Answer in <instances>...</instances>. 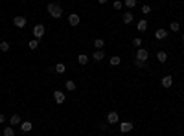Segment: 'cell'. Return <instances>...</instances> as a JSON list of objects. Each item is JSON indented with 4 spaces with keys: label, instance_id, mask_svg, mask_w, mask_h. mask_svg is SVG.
Returning <instances> with one entry per match:
<instances>
[{
    "label": "cell",
    "instance_id": "cell-1",
    "mask_svg": "<svg viewBox=\"0 0 184 136\" xmlns=\"http://www.w3.org/2000/svg\"><path fill=\"white\" fill-rule=\"evenodd\" d=\"M48 15L53 17V18H61L63 17V6H59V4H48Z\"/></svg>",
    "mask_w": 184,
    "mask_h": 136
},
{
    "label": "cell",
    "instance_id": "cell-2",
    "mask_svg": "<svg viewBox=\"0 0 184 136\" xmlns=\"http://www.w3.org/2000/svg\"><path fill=\"white\" fill-rule=\"evenodd\" d=\"M44 31H46V30H44V26H43V24H35V26H33V39H37V40H39L40 37L44 35Z\"/></svg>",
    "mask_w": 184,
    "mask_h": 136
},
{
    "label": "cell",
    "instance_id": "cell-3",
    "mask_svg": "<svg viewBox=\"0 0 184 136\" xmlns=\"http://www.w3.org/2000/svg\"><path fill=\"white\" fill-rule=\"evenodd\" d=\"M149 57V52L144 50V48H140V50H136V61H142V63H146Z\"/></svg>",
    "mask_w": 184,
    "mask_h": 136
},
{
    "label": "cell",
    "instance_id": "cell-4",
    "mask_svg": "<svg viewBox=\"0 0 184 136\" xmlns=\"http://www.w3.org/2000/svg\"><path fill=\"white\" fill-rule=\"evenodd\" d=\"M53 99H55V103H57V105H63L65 101H66V96H65V94L61 92V90H55V92H53Z\"/></svg>",
    "mask_w": 184,
    "mask_h": 136
},
{
    "label": "cell",
    "instance_id": "cell-5",
    "mask_svg": "<svg viewBox=\"0 0 184 136\" xmlns=\"http://www.w3.org/2000/svg\"><path fill=\"white\" fill-rule=\"evenodd\" d=\"M26 22H28V20H26V17H22V15H17L15 18H13V24H15L17 28H24Z\"/></svg>",
    "mask_w": 184,
    "mask_h": 136
},
{
    "label": "cell",
    "instance_id": "cell-6",
    "mask_svg": "<svg viewBox=\"0 0 184 136\" xmlns=\"http://www.w3.org/2000/svg\"><path fill=\"white\" fill-rule=\"evenodd\" d=\"M68 22H70V26H77L81 22V17L77 13H70V15H68Z\"/></svg>",
    "mask_w": 184,
    "mask_h": 136
},
{
    "label": "cell",
    "instance_id": "cell-7",
    "mask_svg": "<svg viewBox=\"0 0 184 136\" xmlns=\"http://www.w3.org/2000/svg\"><path fill=\"white\" fill-rule=\"evenodd\" d=\"M133 131V123L131 121H121L120 123V132H131Z\"/></svg>",
    "mask_w": 184,
    "mask_h": 136
},
{
    "label": "cell",
    "instance_id": "cell-8",
    "mask_svg": "<svg viewBox=\"0 0 184 136\" xmlns=\"http://www.w3.org/2000/svg\"><path fill=\"white\" fill-rule=\"evenodd\" d=\"M103 59H105V52L103 50H98V52L92 53V61H96V63H99V61H103Z\"/></svg>",
    "mask_w": 184,
    "mask_h": 136
},
{
    "label": "cell",
    "instance_id": "cell-9",
    "mask_svg": "<svg viewBox=\"0 0 184 136\" xmlns=\"http://www.w3.org/2000/svg\"><path fill=\"white\" fill-rule=\"evenodd\" d=\"M118 120H120V116H118V112H109L107 114V121H109V123H118Z\"/></svg>",
    "mask_w": 184,
    "mask_h": 136
},
{
    "label": "cell",
    "instance_id": "cell-10",
    "mask_svg": "<svg viewBox=\"0 0 184 136\" xmlns=\"http://www.w3.org/2000/svg\"><path fill=\"white\" fill-rule=\"evenodd\" d=\"M31 129H33L31 121H22V123H20V132H30Z\"/></svg>",
    "mask_w": 184,
    "mask_h": 136
},
{
    "label": "cell",
    "instance_id": "cell-11",
    "mask_svg": "<svg viewBox=\"0 0 184 136\" xmlns=\"http://www.w3.org/2000/svg\"><path fill=\"white\" fill-rule=\"evenodd\" d=\"M121 20H124V24H131L133 20H134V17H133L131 11H125L124 15H121Z\"/></svg>",
    "mask_w": 184,
    "mask_h": 136
},
{
    "label": "cell",
    "instance_id": "cell-12",
    "mask_svg": "<svg viewBox=\"0 0 184 136\" xmlns=\"http://www.w3.org/2000/svg\"><path fill=\"white\" fill-rule=\"evenodd\" d=\"M171 85H173V77L171 76H164V77H162V86H164V88H169Z\"/></svg>",
    "mask_w": 184,
    "mask_h": 136
},
{
    "label": "cell",
    "instance_id": "cell-13",
    "mask_svg": "<svg viewBox=\"0 0 184 136\" xmlns=\"http://www.w3.org/2000/svg\"><path fill=\"white\" fill-rule=\"evenodd\" d=\"M9 123H11V127H15V125H20V123H22V120H20L18 114H13V116L9 118Z\"/></svg>",
    "mask_w": 184,
    "mask_h": 136
},
{
    "label": "cell",
    "instance_id": "cell-14",
    "mask_svg": "<svg viewBox=\"0 0 184 136\" xmlns=\"http://www.w3.org/2000/svg\"><path fill=\"white\" fill-rule=\"evenodd\" d=\"M155 37L158 39V40L166 39V37H168V30H156V31H155Z\"/></svg>",
    "mask_w": 184,
    "mask_h": 136
},
{
    "label": "cell",
    "instance_id": "cell-15",
    "mask_svg": "<svg viewBox=\"0 0 184 136\" xmlns=\"http://www.w3.org/2000/svg\"><path fill=\"white\" fill-rule=\"evenodd\" d=\"M156 59H158V63H166V61H168V53L164 50H160L158 53H156Z\"/></svg>",
    "mask_w": 184,
    "mask_h": 136
},
{
    "label": "cell",
    "instance_id": "cell-16",
    "mask_svg": "<svg viewBox=\"0 0 184 136\" xmlns=\"http://www.w3.org/2000/svg\"><path fill=\"white\" fill-rule=\"evenodd\" d=\"M138 31H142V33L147 31V20L146 18H142L140 22H138Z\"/></svg>",
    "mask_w": 184,
    "mask_h": 136
},
{
    "label": "cell",
    "instance_id": "cell-17",
    "mask_svg": "<svg viewBox=\"0 0 184 136\" xmlns=\"http://www.w3.org/2000/svg\"><path fill=\"white\" fill-rule=\"evenodd\" d=\"M88 59H90L88 55H85V53H81V55H77V63H79V64H87V63H88Z\"/></svg>",
    "mask_w": 184,
    "mask_h": 136
},
{
    "label": "cell",
    "instance_id": "cell-18",
    "mask_svg": "<svg viewBox=\"0 0 184 136\" xmlns=\"http://www.w3.org/2000/svg\"><path fill=\"white\" fill-rule=\"evenodd\" d=\"M65 86H66V90H70V92H74V90H76V88H77V86H76V83H74L72 79H68Z\"/></svg>",
    "mask_w": 184,
    "mask_h": 136
},
{
    "label": "cell",
    "instance_id": "cell-19",
    "mask_svg": "<svg viewBox=\"0 0 184 136\" xmlns=\"http://www.w3.org/2000/svg\"><path fill=\"white\" fill-rule=\"evenodd\" d=\"M55 72H57V74H65V72H66L65 63H57V64H55Z\"/></svg>",
    "mask_w": 184,
    "mask_h": 136
},
{
    "label": "cell",
    "instance_id": "cell-20",
    "mask_svg": "<svg viewBox=\"0 0 184 136\" xmlns=\"http://www.w3.org/2000/svg\"><path fill=\"white\" fill-rule=\"evenodd\" d=\"M28 48H30V50H37V48H39V40H37V39H31L30 42H28Z\"/></svg>",
    "mask_w": 184,
    "mask_h": 136
},
{
    "label": "cell",
    "instance_id": "cell-21",
    "mask_svg": "<svg viewBox=\"0 0 184 136\" xmlns=\"http://www.w3.org/2000/svg\"><path fill=\"white\" fill-rule=\"evenodd\" d=\"M2 134H4V136H15V129L9 125V127H6V129H4V132H2Z\"/></svg>",
    "mask_w": 184,
    "mask_h": 136
},
{
    "label": "cell",
    "instance_id": "cell-22",
    "mask_svg": "<svg viewBox=\"0 0 184 136\" xmlns=\"http://www.w3.org/2000/svg\"><path fill=\"white\" fill-rule=\"evenodd\" d=\"M94 46H96L98 50H103V46H105V40H103V39H96V40H94Z\"/></svg>",
    "mask_w": 184,
    "mask_h": 136
},
{
    "label": "cell",
    "instance_id": "cell-23",
    "mask_svg": "<svg viewBox=\"0 0 184 136\" xmlns=\"http://www.w3.org/2000/svg\"><path fill=\"white\" fill-rule=\"evenodd\" d=\"M9 50V42H6V40H0V52H8Z\"/></svg>",
    "mask_w": 184,
    "mask_h": 136
},
{
    "label": "cell",
    "instance_id": "cell-24",
    "mask_svg": "<svg viewBox=\"0 0 184 136\" xmlns=\"http://www.w3.org/2000/svg\"><path fill=\"white\" fill-rule=\"evenodd\" d=\"M120 63H121V59H120L118 55H112V57H111V64H112V66H118Z\"/></svg>",
    "mask_w": 184,
    "mask_h": 136
},
{
    "label": "cell",
    "instance_id": "cell-25",
    "mask_svg": "<svg viewBox=\"0 0 184 136\" xmlns=\"http://www.w3.org/2000/svg\"><path fill=\"white\" fill-rule=\"evenodd\" d=\"M124 4L127 6V8H131V9H133V8H136V0H125Z\"/></svg>",
    "mask_w": 184,
    "mask_h": 136
},
{
    "label": "cell",
    "instance_id": "cell-26",
    "mask_svg": "<svg viewBox=\"0 0 184 136\" xmlns=\"http://www.w3.org/2000/svg\"><path fill=\"white\" fill-rule=\"evenodd\" d=\"M133 44H134V48H138V50H140V48H142V39H140V37H136V39L133 40Z\"/></svg>",
    "mask_w": 184,
    "mask_h": 136
},
{
    "label": "cell",
    "instance_id": "cell-27",
    "mask_svg": "<svg viewBox=\"0 0 184 136\" xmlns=\"http://www.w3.org/2000/svg\"><path fill=\"white\" fill-rule=\"evenodd\" d=\"M169 30H171V31H179V30H180V24H179V22H171Z\"/></svg>",
    "mask_w": 184,
    "mask_h": 136
},
{
    "label": "cell",
    "instance_id": "cell-28",
    "mask_svg": "<svg viewBox=\"0 0 184 136\" xmlns=\"http://www.w3.org/2000/svg\"><path fill=\"white\" fill-rule=\"evenodd\" d=\"M142 13H144V15H149V13H151V6H142Z\"/></svg>",
    "mask_w": 184,
    "mask_h": 136
},
{
    "label": "cell",
    "instance_id": "cell-29",
    "mask_svg": "<svg viewBox=\"0 0 184 136\" xmlns=\"http://www.w3.org/2000/svg\"><path fill=\"white\" fill-rule=\"evenodd\" d=\"M121 8H124V2L116 0V2H114V9H121Z\"/></svg>",
    "mask_w": 184,
    "mask_h": 136
},
{
    "label": "cell",
    "instance_id": "cell-30",
    "mask_svg": "<svg viewBox=\"0 0 184 136\" xmlns=\"http://www.w3.org/2000/svg\"><path fill=\"white\" fill-rule=\"evenodd\" d=\"M134 64L138 66V68H144V66H146V63H142V61H136V59H134Z\"/></svg>",
    "mask_w": 184,
    "mask_h": 136
},
{
    "label": "cell",
    "instance_id": "cell-31",
    "mask_svg": "<svg viewBox=\"0 0 184 136\" xmlns=\"http://www.w3.org/2000/svg\"><path fill=\"white\" fill-rule=\"evenodd\" d=\"M4 121H6V116H4V114H0V123H4Z\"/></svg>",
    "mask_w": 184,
    "mask_h": 136
},
{
    "label": "cell",
    "instance_id": "cell-32",
    "mask_svg": "<svg viewBox=\"0 0 184 136\" xmlns=\"http://www.w3.org/2000/svg\"><path fill=\"white\" fill-rule=\"evenodd\" d=\"M182 42H184V35H182Z\"/></svg>",
    "mask_w": 184,
    "mask_h": 136
},
{
    "label": "cell",
    "instance_id": "cell-33",
    "mask_svg": "<svg viewBox=\"0 0 184 136\" xmlns=\"http://www.w3.org/2000/svg\"><path fill=\"white\" fill-rule=\"evenodd\" d=\"M0 136H4V134H2V132H0Z\"/></svg>",
    "mask_w": 184,
    "mask_h": 136
}]
</instances>
